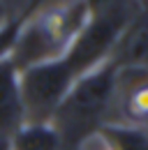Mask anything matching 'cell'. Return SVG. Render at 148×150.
<instances>
[{
	"mask_svg": "<svg viewBox=\"0 0 148 150\" xmlns=\"http://www.w3.org/2000/svg\"><path fill=\"white\" fill-rule=\"evenodd\" d=\"M116 67H148V5H139L109 58Z\"/></svg>",
	"mask_w": 148,
	"mask_h": 150,
	"instance_id": "6",
	"label": "cell"
},
{
	"mask_svg": "<svg viewBox=\"0 0 148 150\" xmlns=\"http://www.w3.org/2000/svg\"><path fill=\"white\" fill-rule=\"evenodd\" d=\"M90 16L88 2H67L49 5L37 12H30L21 28L12 49V62L18 72L30 69L44 62H53L67 53L74 37L81 33Z\"/></svg>",
	"mask_w": 148,
	"mask_h": 150,
	"instance_id": "1",
	"label": "cell"
},
{
	"mask_svg": "<svg viewBox=\"0 0 148 150\" xmlns=\"http://www.w3.org/2000/svg\"><path fill=\"white\" fill-rule=\"evenodd\" d=\"M97 139L107 150H148V129L107 122L97 132Z\"/></svg>",
	"mask_w": 148,
	"mask_h": 150,
	"instance_id": "9",
	"label": "cell"
},
{
	"mask_svg": "<svg viewBox=\"0 0 148 150\" xmlns=\"http://www.w3.org/2000/svg\"><path fill=\"white\" fill-rule=\"evenodd\" d=\"M79 150H107V148L102 146V141H100V139H97V134H95V136H92V139H88V141H86V143H83Z\"/></svg>",
	"mask_w": 148,
	"mask_h": 150,
	"instance_id": "11",
	"label": "cell"
},
{
	"mask_svg": "<svg viewBox=\"0 0 148 150\" xmlns=\"http://www.w3.org/2000/svg\"><path fill=\"white\" fill-rule=\"evenodd\" d=\"M116 72L118 67L107 60L97 69L83 74L65 95V99L51 118V125L60 136L63 150H79L100 132L102 125H107Z\"/></svg>",
	"mask_w": 148,
	"mask_h": 150,
	"instance_id": "2",
	"label": "cell"
},
{
	"mask_svg": "<svg viewBox=\"0 0 148 150\" xmlns=\"http://www.w3.org/2000/svg\"><path fill=\"white\" fill-rule=\"evenodd\" d=\"M107 122L148 129V67H118Z\"/></svg>",
	"mask_w": 148,
	"mask_h": 150,
	"instance_id": "5",
	"label": "cell"
},
{
	"mask_svg": "<svg viewBox=\"0 0 148 150\" xmlns=\"http://www.w3.org/2000/svg\"><path fill=\"white\" fill-rule=\"evenodd\" d=\"M26 125L23 97H21V72L12 58L0 60V134L12 139V134Z\"/></svg>",
	"mask_w": 148,
	"mask_h": 150,
	"instance_id": "7",
	"label": "cell"
},
{
	"mask_svg": "<svg viewBox=\"0 0 148 150\" xmlns=\"http://www.w3.org/2000/svg\"><path fill=\"white\" fill-rule=\"evenodd\" d=\"M9 150H63V143L51 122L42 125L26 122L12 134Z\"/></svg>",
	"mask_w": 148,
	"mask_h": 150,
	"instance_id": "8",
	"label": "cell"
},
{
	"mask_svg": "<svg viewBox=\"0 0 148 150\" xmlns=\"http://www.w3.org/2000/svg\"><path fill=\"white\" fill-rule=\"evenodd\" d=\"M14 19V14L9 12V5H5V2H0V28H5L9 21Z\"/></svg>",
	"mask_w": 148,
	"mask_h": 150,
	"instance_id": "10",
	"label": "cell"
},
{
	"mask_svg": "<svg viewBox=\"0 0 148 150\" xmlns=\"http://www.w3.org/2000/svg\"><path fill=\"white\" fill-rule=\"evenodd\" d=\"M79 79L67 67L63 58L53 62H44L21 72V97H23V113L26 122L42 125L51 122L56 109L65 99Z\"/></svg>",
	"mask_w": 148,
	"mask_h": 150,
	"instance_id": "4",
	"label": "cell"
},
{
	"mask_svg": "<svg viewBox=\"0 0 148 150\" xmlns=\"http://www.w3.org/2000/svg\"><path fill=\"white\" fill-rule=\"evenodd\" d=\"M137 7L139 5H125V2L90 5V16L86 25L81 28V33L74 37L72 46L63 56V60L67 62V67L74 72L76 79L97 69L111 58Z\"/></svg>",
	"mask_w": 148,
	"mask_h": 150,
	"instance_id": "3",
	"label": "cell"
}]
</instances>
